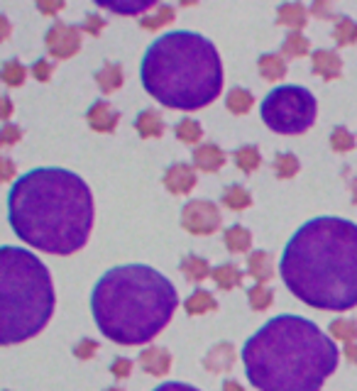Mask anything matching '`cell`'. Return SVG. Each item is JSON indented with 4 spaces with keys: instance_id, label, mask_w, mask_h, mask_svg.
Returning a JSON list of instances; mask_svg holds the SVG:
<instances>
[{
    "instance_id": "4316f807",
    "label": "cell",
    "mask_w": 357,
    "mask_h": 391,
    "mask_svg": "<svg viewBox=\"0 0 357 391\" xmlns=\"http://www.w3.org/2000/svg\"><path fill=\"white\" fill-rule=\"evenodd\" d=\"M225 106H228L230 113L245 115L255 106V98H252V93L245 91V88H233V91L228 93V98H225Z\"/></svg>"
},
{
    "instance_id": "d590c367",
    "label": "cell",
    "mask_w": 357,
    "mask_h": 391,
    "mask_svg": "<svg viewBox=\"0 0 357 391\" xmlns=\"http://www.w3.org/2000/svg\"><path fill=\"white\" fill-rule=\"evenodd\" d=\"M25 76H27V69L20 62H15V59H10V62L3 64V81L8 86H23Z\"/></svg>"
},
{
    "instance_id": "ab89813d",
    "label": "cell",
    "mask_w": 357,
    "mask_h": 391,
    "mask_svg": "<svg viewBox=\"0 0 357 391\" xmlns=\"http://www.w3.org/2000/svg\"><path fill=\"white\" fill-rule=\"evenodd\" d=\"M20 137H23V130H20V128H15V125H10V123L3 125V132H0V142H3V147L15 145Z\"/></svg>"
},
{
    "instance_id": "5bb4252c",
    "label": "cell",
    "mask_w": 357,
    "mask_h": 391,
    "mask_svg": "<svg viewBox=\"0 0 357 391\" xmlns=\"http://www.w3.org/2000/svg\"><path fill=\"white\" fill-rule=\"evenodd\" d=\"M140 367L147 374L162 377V374H167L169 367H172V355H169L164 348H147L140 355Z\"/></svg>"
},
{
    "instance_id": "b9f144b4",
    "label": "cell",
    "mask_w": 357,
    "mask_h": 391,
    "mask_svg": "<svg viewBox=\"0 0 357 391\" xmlns=\"http://www.w3.org/2000/svg\"><path fill=\"white\" fill-rule=\"evenodd\" d=\"M103 27H106V20H103V18H98V15H93V13L86 15L84 32H89V35H98V32H101Z\"/></svg>"
},
{
    "instance_id": "8d00e7d4",
    "label": "cell",
    "mask_w": 357,
    "mask_h": 391,
    "mask_svg": "<svg viewBox=\"0 0 357 391\" xmlns=\"http://www.w3.org/2000/svg\"><path fill=\"white\" fill-rule=\"evenodd\" d=\"M331 147L335 152H350L355 147V137H353V132H350L348 128H335L331 132Z\"/></svg>"
},
{
    "instance_id": "7bdbcfd3",
    "label": "cell",
    "mask_w": 357,
    "mask_h": 391,
    "mask_svg": "<svg viewBox=\"0 0 357 391\" xmlns=\"http://www.w3.org/2000/svg\"><path fill=\"white\" fill-rule=\"evenodd\" d=\"M37 10H40L42 15H54V13H59V10H64V3L62 0H40V3H37Z\"/></svg>"
},
{
    "instance_id": "bcb514c9",
    "label": "cell",
    "mask_w": 357,
    "mask_h": 391,
    "mask_svg": "<svg viewBox=\"0 0 357 391\" xmlns=\"http://www.w3.org/2000/svg\"><path fill=\"white\" fill-rule=\"evenodd\" d=\"M0 169H3V174H0V179H3V181L15 179V164L10 162L8 157H3V159H0Z\"/></svg>"
},
{
    "instance_id": "7a4b0ae2",
    "label": "cell",
    "mask_w": 357,
    "mask_h": 391,
    "mask_svg": "<svg viewBox=\"0 0 357 391\" xmlns=\"http://www.w3.org/2000/svg\"><path fill=\"white\" fill-rule=\"evenodd\" d=\"M279 272L296 299L321 311L357 306V225L345 218H313L284 247Z\"/></svg>"
},
{
    "instance_id": "9c48e42d",
    "label": "cell",
    "mask_w": 357,
    "mask_h": 391,
    "mask_svg": "<svg viewBox=\"0 0 357 391\" xmlns=\"http://www.w3.org/2000/svg\"><path fill=\"white\" fill-rule=\"evenodd\" d=\"M45 42L47 52L54 59H71L81 49V30L76 25H67V22H54L47 30Z\"/></svg>"
},
{
    "instance_id": "c3c4849f",
    "label": "cell",
    "mask_w": 357,
    "mask_h": 391,
    "mask_svg": "<svg viewBox=\"0 0 357 391\" xmlns=\"http://www.w3.org/2000/svg\"><path fill=\"white\" fill-rule=\"evenodd\" d=\"M10 113H13V103H10V98L5 96L3 98V120H10Z\"/></svg>"
},
{
    "instance_id": "5b68a950",
    "label": "cell",
    "mask_w": 357,
    "mask_h": 391,
    "mask_svg": "<svg viewBox=\"0 0 357 391\" xmlns=\"http://www.w3.org/2000/svg\"><path fill=\"white\" fill-rule=\"evenodd\" d=\"M140 79L162 106L196 110L216 101L223 88V66L213 42L196 32H169L147 47Z\"/></svg>"
},
{
    "instance_id": "6da1fadb",
    "label": "cell",
    "mask_w": 357,
    "mask_h": 391,
    "mask_svg": "<svg viewBox=\"0 0 357 391\" xmlns=\"http://www.w3.org/2000/svg\"><path fill=\"white\" fill-rule=\"evenodd\" d=\"M15 235L49 255H74L93 228V196L79 174L45 167L20 176L8 194Z\"/></svg>"
},
{
    "instance_id": "e575fe53",
    "label": "cell",
    "mask_w": 357,
    "mask_h": 391,
    "mask_svg": "<svg viewBox=\"0 0 357 391\" xmlns=\"http://www.w3.org/2000/svg\"><path fill=\"white\" fill-rule=\"evenodd\" d=\"M174 132H177V137L181 142H186V145H196V142L203 137V130H201V125L196 123V120H191V118H184L181 123L174 128Z\"/></svg>"
},
{
    "instance_id": "52a82bcc",
    "label": "cell",
    "mask_w": 357,
    "mask_h": 391,
    "mask_svg": "<svg viewBox=\"0 0 357 391\" xmlns=\"http://www.w3.org/2000/svg\"><path fill=\"white\" fill-rule=\"evenodd\" d=\"M316 98L304 86H277L262 101V120L279 135H299L316 123Z\"/></svg>"
},
{
    "instance_id": "4dcf8cb0",
    "label": "cell",
    "mask_w": 357,
    "mask_h": 391,
    "mask_svg": "<svg viewBox=\"0 0 357 391\" xmlns=\"http://www.w3.org/2000/svg\"><path fill=\"white\" fill-rule=\"evenodd\" d=\"M174 15H177V13H174L172 5H157L155 13L140 18V25L145 27V30H157V27H164L167 22H172Z\"/></svg>"
},
{
    "instance_id": "9a60e30c",
    "label": "cell",
    "mask_w": 357,
    "mask_h": 391,
    "mask_svg": "<svg viewBox=\"0 0 357 391\" xmlns=\"http://www.w3.org/2000/svg\"><path fill=\"white\" fill-rule=\"evenodd\" d=\"M247 272L250 277H255L257 284H267L269 279H274V262L265 250H255L247 257Z\"/></svg>"
},
{
    "instance_id": "f546056e",
    "label": "cell",
    "mask_w": 357,
    "mask_h": 391,
    "mask_svg": "<svg viewBox=\"0 0 357 391\" xmlns=\"http://www.w3.org/2000/svg\"><path fill=\"white\" fill-rule=\"evenodd\" d=\"M299 157L291 152H282L277 154V159H274V174L279 176V179H291V176L299 174Z\"/></svg>"
},
{
    "instance_id": "8fae6325",
    "label": "cell",
    "mask_w": 357,
    "mask_h": 391,
    "mask_svg": "<svg viewBox=\"0 0 357 391\" xmlns=\"http://www.w3.org/2000/svg\"><path fill=\"white\" fill-rule=\"evenodd\" d=\"M86 120H89L91 130H96V132H113L115 128H118L120 113L111 108V103L96 101L89 108V113H86Z\"/></svg>"
},
{
    "instance_id": "d4e9b609",
    "label": "cell",
    "mask_w": 357,
    "mask_h": 391,
    "mask_svg": "<svg viewBox=\"0 0 357 391\" xmlns=\"http://www.w3.org/2000/svg\"><path fill=\"white\" fill-rule=\"evenodd\" d=\"M211 277L223 291H230V289H235V286L243 284V272H240L235 264H221V267L213 269Z\"/></svg>"
},
{
    "instance_id": "44dd1931",
    "label": "cell",
    "mask_w": 357,
    "mask_h": 391,
    "mask_svg": "<svg viewBox=\"0 0 357 391\" xmlns=\"http://www.w3.org/2000/svg\"><path fill=\"white\" fill-rule=\"evenodd\" d=\"M223 240H225V247H228V250L233 252V255H240V252H247V250H250V245H252V235H250V230L243 228V225H230V228L225 230Z\"/></svg>"
},
{
    "instance_id": "836d02e7",
    "label": "cell",
    "mask_w": 357,
    "mask_h": 391,
    "mask_svg": "<svg viewBox=\"0 0 357 391\" xmlns=\"http://www.w3.org/2000/svg\"><path fill=\"white\" fill-rule=\"evenodd\" d=\"M247 301H250V306L255 308V311H267L274 301V291L267 289L265 284H255L247 291Z\"/></svg>"
},
{
    "instance_id": "603a6c76",
    "label": "cell",
    "mask_w": 357,
    "mask_h": 391,
    "mask_svg": "<svg viewBox=\"0 0 357 391\" xmlns=\"http://www.w3.org/2000/svg\"><path fill=\"white\" fill-rule=\"evenodd\" d=\"M257 66H260L262 79L267 81H282L287 76V62L279 54H262Z\"/></svg>"
},
{
    "instance_id": "f35d334b",
    "label": "cell",
    "mask_w": 357,
    "mask_h": 391,
    "mask_svg": "<svg viewBox=\"0 0 357 391\" xmlns=\"http://www.w3.org/2000/svg\"><path fill=\"white\" fill-rule=\"evenodd\" d=\"M52 71H54L52 62H45V59L32 64V76H35L37 81H42V84H47V81L52 79Z\"/></svg>"
},
{
    "instance_id": "60d3db41",
    "label": "cell",
    "mask_w": 357,
    "mask_h": 391,
    "mask_svg": "<svg viewBox=\"0 0 357 391\" xmlns=\"http://www.w3.org/2000/svg\"><path fill=\"white\" fill-rule=\"evenodd\" d=\"M111 372H113V377H118V379L130 377V372H133V362L125 360V357H118V360L111 365Z\"/></svg>"
},
{
    "instance_id": "ffe728a7",
    "label": "cell",
    "mask_w": 357,
    "mask_h": 391,
    "mask_svg": "<svg viewBox=\"0 0 357 391\" xmlns=\"http://www.w3.org/2000/svg\"><path fill=\"white\" fill-rule=\"evenodd\" d=\"M96 84L103 93H113L123 86V66L108 62L101 71L96 74Z\"/></svg>"
},
{
    "instance_id": "d6986e66",
    "label": "cell",
    "mask_w": 357,
    "mask_h": 391,
    "mask_svg": "<svg viewBox=\"0 0 357 391\" xmlns=\"http://www.w3.org/2000/svg\"><path fill=\"white\" fill-rule=\"evenodd\" d=\"M98 3H101V8L118 15H140L145 13V10L155 8L152 0H98Z\"/></svg>"
},
{
    "instance_id": "30bf717a",
    "label": "cell",
    "mask_w": 357,
    "mask_h": 391,
    "mask_svg": "<svg viewBox=\"0 0 357 391\" xmlns=\"http://www.w3.org/2000/svg\"><path fill=\"white\" fill-rule=\"evenodd\" d=\"M164 186H167V191H172V194H177V196L191 194L196 186L194 167H189V164H184V162L172 164V167L164 172Z\"/></svg>"
},
{
    "instance_id": "8992f818",
    "label": "cell",
    "mask_w": 357,
    "mask_h": 391,
    "mask_svg": "<svg viewBox=\"0 0 357 391\" xmlns=\"http://www.w3.org/2000/svg\"><path fill=\"white\" fill-rule=\"evenodd\" d=\"M54 286L47 267L32 252L5 245L0 250V343L30 340L49 323Z\"/></svg>"
},
{
    "instance_id": "f1b7e54d",
    "label": "cell",
    "mask_w": 357,
    "mask_h": 391,
    "mask_svg": "<svg viewBox=\"0 0 357 391\" xmlns=\"http://www.w3.org/2000/svg\"><path fill=\"white\" fill-rule=\"evenodd\" d=\"M333 37L340 47L355 44L357 42V22L350 18H338V22H335V27H333Z\"/></svg>"
},
{
    "instance_id": "2e32d148",
    "label": "cell",
    "mask_w": 357,
    "mask_h": 391,
    "mask_svg": "<svg viewBox=\"0 0 357 391\" xmlns=\"http://www.w3.org/2000/svg\"><path fill=\"white\" fill-rule=\"evenodd\" d=\"M194 164L201 172H218L225 164V152L216 145H201L194 152Z\"/></svg>"
},
{
    "instance_id": "74e56055",
    "label": "cell",
    "mask_w": 357,
    "mask_h": 391,
    "mask_svg": "<svg viewBox=\"0 0 357 391\" xmlns=\"http://www.w3.org/2000/svg\"><path fill=\"white\" fill-rule=\"evenodd\" d=\"M96 352H98V343H96V340H91V338L79 340V343H76V348H74V355L79 357V360H91Z\"/></svg>"
},
{
    "instance_id": "83f0119b",
    "label": "cell",
    "mask_w": 357,
    "mask_h": 391,
    "mask_svg": "<svg viewBox=\"0 0 357 391\" xmlns=\"http://www.w3.org/2000/svg\"><path fill=\"white\" fill-rule=\"evenodd\" d=\"M235 164H238V167L243 169L245 174H252L255 169H260L262 154H260L257 147L245 145V147H240V150H235Z\"/></svg>"
},
{
    "instance_id": "e0dca14e",
    "label": "cell",
    "mask_w": 357,
    "mask_h": 391,
    "mask_svg": "<svg viewBox=\"0 0 357 391\" xmlns=\"http://www.w3.org/2000/svg\"><path fill=\"white\" fill-rule=\"evenodd\" d=\"M306 18H309V10L301 3H284L277 10V22L291 27V32H299L306 25Z\"/></svg>"
},
{
    "instance_id": "f6af8a7d",
    "label": "cell",
    "mask_w": 357,
    "mask_h": 391,
    "mask_svg": "<svg viewBox=\"0 0 357 391\" xmlns=\"http://www.w3.org/2000/svg\"><path fill=\"white\" fill-rule=\"evenodd\" d=\"M155 391H199L196 387H191V384H181V382H167L162 384V387H157Z\"/></svg>"
},
{
    "instance_id": "d6a6232c",
    "label": "cell",
    "mask_w": 357,
    "mask_h": 391,
    "mask_svg": "<svg viewBox=\"0 0 357 391\" xmlns=\"http://www.w3.org/2000/svg\"><path fill=\"white\" fill-rule=\"evenodd\" d=\"M331 335L338 340H343L345 345L357 343V323L353 321V318H338V321L331 323Z\"/></svg>"
},
{
    "instance_id": "681fc988",
    "label": "cell",
    "mask_w": 357,
    "mask_h": 391,
    "mask_svg": "<svg viewBox=\"0 0 357 391\" xmlns=\"http://www.w3.org/2000/svg\"><path fill=\"white\" fill-rule=\"evenodd\" d=\"M223 391H243V387H240L238 382H233V379H228V382L223 384Z\"/></svg>"
},
{
    "instance_id": "7c38bea8",
    "label": "cell",
    "mask_w": 357,
    "mask_h": 391,
    "mask_svg": "<svg viewBox=\"0 0 357 391\" xmlns=\"http://www.w3.org/2000/svg\"><path fill=\"white\" fill-rule=\"evenodd\" d=\"M311 69L313 74H318L321 79L335 81L343 74V62H340V57L335 52H331V49H316L311 59Z\"/></svg>"
},
{
    "instance_id": "ba28073f",
    "label": "cell",
    "mask_w": 357,
    "mask_h": 391,
    "mask_svg": "<svg viewBox=\"0 0 357 391\" xmlns=\"http://www.w3.org/2000/svg\"><path fill=\"white\" fill-rule=\"evenodd\" d=\"M181 225L194 235H213L221 228V211L211 201H189L181 211Z\"/></svg>"
},
{
    "instance_id": "1f68e13d",
    "label": "cell",
    "mask_w": 357,
    "mask_h": 391,
    "mask_svg": "<svg viewBox=\"0 0 357 391\" xmlns=\"http://www.w3.org/2000/svg\"><path fill=\"white\" fill-rule=\"evenodd\" d=\"M309 40L301 32H289L287 40L282 42V54L284 57H304V54H309Z\"/></svg>"
},
{
    "instance_id": "7402d4cb",
    "label": "cell",
    "mask_w": 357,
    "mask_h": 391,
    "mask_svg": "<svg viewBox=\"0 0 357 391\" xmlns=\"http://www.w3.org/2000/svg\"><path fill=\"white\" fill-rule=\"evenodd\" d=\"M181 274H184L189 282H203V279L211 277V264H208L203 257H196V255H186L181 260Z\"/></svg>"
},
{
    "instance_id": "7dc6e473",
    "label": "cell",
    "mask_w": 357,
    "mask_h": 391,
    "mask_svg": "<svg viewBox=\"0 0 357 391\" xmlns=\"http://www.w3.org/2000/svg\"><path fill=\"white\" fill-rule=\"evenodd\" d=\"M345 357H348L353 365H357V343H348V345H345Z\"/></svg>"
},
{
    "instance_id": "ee69618b",
    "label": "cell",
    "mask_w": 357,
    "mask_h": 391,
    "mask_svg": "<svg viewBox=\"0 0 357 391\" xmlns=\"http://www.w3.org/2000/svg\"><path fill=\"white\" fill-rule=\"evenodd\" d=\"M311 13H313V18H333V10H331V3H328V0H318V3H313Z\"/></svg>"
},
{
    "instance_id": "277c9868",
    "label": "cell",
    "mask_w": 357,
    "mask_h": 391,
    "mask_svg": "<svg viewBox=\"0 0 357 391\" xmlns=\"http://www.w3.org/2000/svg\"><path fill=\"white\" fill-rule=\"evenodd\" d=\"M91 311L98 330L113 343L142 345L150 343L174 316L177 289L147 264H125L98 279Z\"/></svg>"
},
{
    "instance_id": "4fadbf2b",
    "label": "cell",
    "mask_w": 357,
    "mask_h": 391,
    "mask_svg": "<svg viewBox=\"0 0 357 391\" xmlns=\"http://www.w3.org/2000/svg\"><path fill=\"white\" fill-rule=\"evenodd\" d=\"M235 362V348L230 343H218L216 348L208 350V355L203 357V367L213 374H225L230 372Z\"/></svg>"
},
{
    "instance_id": "816d5d0a",
    "label": "cell",
    "mask_w": 357,
    "mask_h": 391,
    "mask_svg": "<svg viewBox=\"0 0 357 391\" xmlns=\"http://www.w3.org/2000/svg\"><path fill=\"white\" fill-rule=\"evenodd\" d=\"M106 391H123V389H115V387H113V389H106Z\"/></svg>"
},
{
    "instance_id": "f907efd6",
    "label": "cell",
    "mask_w": 357,
    "mask_h": 391,
    "mask_svg": "<svg viewBox=\"0 0 357 391\" xmlns=\"http://www.w3.org/2000/svg\"><path fill=\"white\" fill-rule=\"evenodd\" d=\"M350 191H353V203H357V176L350 179Z\"/></svg>"
},
{
    "instance_id": "cb8c5ba5",
    "label": "cell",
    "mask_w": 357,
    "mask_h": 391,
    "mask_svg": "<svg viewBox=\"0 0 357 391\" xmlns=\"http://www.w3.org/2000/svg\"><path fill=\"white\" fill-rule=\"evenodd\" d=\"M250 203H252V196L245 186L230 184L228 189L223 191V206L230 208V211H245V208H250Z\"/></svg>"
},
{
    "instance_id": "484cf974",
    "label": "cell",
    "mask_w": 357,
    "mask_h": 391,
    "mask_svg": "<svg viewBox=\"0 0 357 391\" xmlns=\"http://www.w3.org/2000/svg\"><path fill=\"white\" fill-rule=\"evenodd\" d=\"M208 311H218V301L213 299L208 291L199 289L186 299V313H189V316H201V313H208Z\"/></svg>"
},
{
    "instance_id": "ac0fdd59",
    "label": "cell",
    "mask_w": 357,
    "mask_h": 391,
    "mask_svg": "<svg viewBox=\"0 0 357 391\" xmlns=\"http://www.w3.org/2000/svg\"><path fill=\"white\" fill-rule=\"evenodd\" d=\"M135 130L140 132L145 140H152V137H162L164 135V120L157 110H142L135 120Z\"/></svg>"
},
{
    "instance_id": "3957f363",
    "label": "cell",
    "mask_w": 357,
    "mask_h": 391,
    "mask_svg": "<svg viewBox=\"0 0 357 391\" xmlns=\"http://www.w3.org/2000/svg\"><path fill=\"white\" fill-rule=\"evenodd\" d=\"M243 362L260 391H318L338 367V348L316 323L277 316L245 343Z\"/></svg>"
}]
</instances>
